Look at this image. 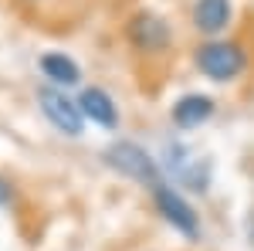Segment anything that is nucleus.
Here are the masks:
<instances>
[{
	"mask_svg": "<svg viewBox=\"0 0 254 251\" xmlns=\"http://www.w3.org/2000/svg\"><path fill=\"white\" fill-rule=\"evenodd\" d=\"M196 72L210 82H234L248 72V48L231 38H214L193 48Z\"/></svg>",
	"mask_w": 254,
	"mask_h": 251,
	"instance_id": "obj_1",
	"label": "nucleus"
},
{
	"mask_svg": "<svg viewBox=\"0 0 254 251\" xmlns=\"http://www.w3.org/2000/svg\"><path fill=\"white\" fill-rule=\"evenodd\" d=\"M105 163L116 170V173L129 176V180H136V183H142V187H156V183H163V173H159V163L153 160V156L146 153L139 143H129V139H116V143H109L105 146Z\"/></svg>",
	"mask_w": 254,
	"mask_h": 251,
	"instance_id": "obj_2",
	"label": "nucleus"
},
{
	"mask_svg": "<svg viewBox=\"0 0 254 251\" xmlns=\"http://www.w3.org/2000/svg\"><path fill=\"white\" fill-rule=\"evenodd\" d=\"M149 193H153V204H156L159 217H163L176 234H183L187 241H196V238H200V214L193 211V204L176 190L173 183L163 180V183H156Z\"/></svg>",
	"mask_w": 254,
	"mask_h": 251,
	"instance_id": "obj_3",
	"label": "nucleus"
},
{
	"mask_svg": "<svg viewBox=\"0 0 254 251\" xmlns=\"http://www.w3.org/2000/svg\"><path fill=\"white\" fill-rule=\"evenodd\" d=\"M38 105L44 119L58 129L61 136H71V139H78L85 133V116H81L78 109V98H71L68 92H61L55 85H41L38 88Z\"/></svg>",
	"mask_w": 254,
	"mask_h": 251,
	"instance_id": "obj_4",
	"label": "nucleus"
},
{
	"mask_svg": "<svg viewBox=\"0 0 254 251\" xmlns=\"http://www.w3.org/2000/svg\"><path fill=\"white\" fill-rule=\"evenodd\" d=\"M126 38H129V44L136 51L153 55V51H163L170 44V24L159 17V14H153V10H139L126 24Z\"/></svg>",
	"mask_w": 254,
	"mask_h": 251,
	"instance_id": "obj_5",
	"label": "nucleus"
},
{
	"mask_svg": "<svg viewBox=\"0 0 254 251\" xmlns=\"http://www.w3.org/2000/svg\"><path fill=\"white\" fill-rule=\"evenodd\" d=\"M166 167H170V173L180 187H190V190L203 193L210 187V163L207 160H196L187 146H180V143H170L166 146Z\"/></svg>",
	"mask_w": 254,
	"mask_h": 251,
	"instance_id": "obj_6",
	"label": "nucleus"
},
{
	"mask_svg": "<svg viewBox=\"0 0 254 251\" xmlns=\"http://www.w3.org/2000/svg\"><path fill=\"white\" fill-rule=\"evenodd\" d=\"M234 20V3L231 0H193V10H190V24L203 34L207 41L220 38Z\"/></svg>",
	"mask_w": 254,
	"mask_h": 251,
	"instance_id": "obj_7",
	"label": "nucleus"
},
{
	"mask_svg": "<svg viewBox=\"0 0 254 251\" xmlns=\"http://www.w3.org/2000/svg\"><path fill=\"white\" fill-rule=\"evenodd\" d=\"M78 109H81V116H85V122H92V126H102V129H116L119 126V105L102 85L81 88Z\"/></svg>",
	"mask_w": 254,
	"mask_h": 251,
	"instance_id": "obj_8",
	"label": "nucleus"
},
{
	"mask_svg": "<svg viewBox=\"0 0 254 251\" xmlns=\"http://www.w3.org/2000/svg\"><path fill=\"white\" fill-rule=\"evenodd\" d=\"M214 98L203 95V92H187V95H180L173 102V109H170V119H173L176 129H200L207 119L214 116Z\"/></svg>",
	"mask_w": 254,
	"mask_h": 251,
	"instance_id": "obj_9",
	"label": "nucleus"
},
{
	"mask_svg": "<svg viewBox=\"0 0 254 251\" xmlns=\"http://www.w3.org/2000/svg\"><path fill=\"white\" fill-rule=\"evenodd\" d=\"M41 72L44 78L55 85V88H75L81 82V68L75 65V58H68L64 51H48V55H41Z\"/></svg>",
	"mask_w": 254,
	"mask_h": 251,
	"instance_id": "obj_10",
	"label": "nucleus"
},
{
	"mask_svg": "<svg viewBox=\"0 0 254 251\" xmlns=\"http://www.w3.org/2000/svg\"><path fill=\"white\" fill-rule=\"evenodd\" d=\"M10 200H14V187H10V180L0 176V207H7Z\"/></svg>",
	"mask_w": 254,
	"mask_h": 251,
	"instance_id": "obj_11",
	"label": "nucleus"
},
{
	"mask_svg": "<svg viewBox=\"0 0 254 251\" xmlns=\"http://www.w3.org/2000/svg\"><path fill=\"white\" fill-rule=\"evenodd\" d=\"M24 3H38V0H24Z\"/></svg>",
	"mask_w": 254,
	"mask_h": 251,
	"instance_id": "obj_12",
	"label": "nucleus"
}]
</instances>
